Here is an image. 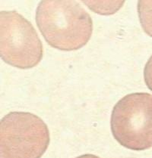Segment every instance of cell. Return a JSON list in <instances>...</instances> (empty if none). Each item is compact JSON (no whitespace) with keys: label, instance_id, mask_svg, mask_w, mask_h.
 <instances>
[{"label":"cell","instance_id":"5b68a950","mask_svg":"<svg viewBox=\"0 0 152 158\" xmlns=\"http://www.w3.org/2000/svg\"><path fill=\"white\" fill-rule=\"evenodd\" d=\"M138 12L143 30L152 37V1L138 2Z\"/></svg>","mask_w":152,"mask_h":158},{"label":"cell","instance_id":"6da1fadb","mask_svg":"<svg viewBox=\"0 0 152 158\" xmlns=\"http://www.w3.org/2000/svg\"><path fill=\"white\" fill-rule=\"evenodd\" d=\"M36 23L50 46L62 51H74L90 40L93 21L78 2L42 1L36 11Z\"/></svg>","mask_w":152,"mask_h":158},{"label":"cell","instance_id":"52a82bcc","mask_svg":"<svg viewBox=\"0 0 152 158\" xmlns=\"http://www.w3.org/2000/svg\"><path fill=\"white\" fill-rule=\"evenodd\" d=\"M76 158H100L99 157L95 155H93V154H84V155L79 156V157Z\"/></svg>","mask_w":152,"mask_h":158},{"label":"cell","instance_id":"277c9868","mask_svg":"<svg viewBox=\"0 0 152 158\" xmlns=\"http://www.w3.org/2000/svg\"><path fill=\"white\" fill-rule=\"evenodd\" d=\"M43 53V45L33 25L17 11H1L2 59L15 68L29 69L40 63Z\"/></svg>","mask_w":152,"mask_h":158},{"label":"cell","instance_id":"7a4b0ae2","mask_svg":"<svg viewBox=\"0 0 152 158\" xmlns=\"http://www.w3.org/2000/svg\"><path fill=\"white\" fill-rule=\"evenodd\" d=\"M110 126L123 147L134 151L152 147V95L140 92L123 97L113 109Z\"/></svg>","mask_w":152,"mask_h":158},{"label":"cell","instance_id":"3957f363","mask_svg":"<svg viewBox=\"0 0 152 158\" xmlns=\"http://www.w3.org/2000/svg\"><path fill=\"white\" fill-rule=\"evenodd\" d=\"M50 142L47 126L27 112H11L0 123V157L40 158Z\"/></svg>","mask_w":152,"mask_h":158},{"label":"cell","instance_id":"8992f818","mask_svg":"<svg viewBox=\"0 0 152 158\" xmlns=\"http://www.w3.org/2000/svg\"><path fill=\"white\" fill-rule=\"evenodd\" d=\"M145 81L147 86L152 91V55L147 62L144 70Z\"/></svg>","mask_w":152,"mask_h":158}]
</instances>
